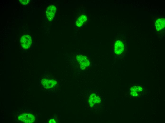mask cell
Masks as SVG:
<instances>
[{"mask_svg":"<svg viewBox=\"0 0 165 123\" xmlns=\"http://www.w3.org/2000/svg\"><path fill=\"white\" fill-rule=\"evenodd\" d=\"M21 46L24 49H27L29 48L32 43V40L30 36L28 35H24L20 39Z\"/></svg>","mask_w":165,"mask_h":123,"instance_id":"cell-3","label":"cell"},{"mask_svg":"<svg viewBox=\"0 0 165 123\" xmlns=\"http://www.w3.org/2000/svg\"><path fill=\"white\" fill-rule=\"evenodd\" d=\"M56 11V8L54 6L51 5L47 8L46 14L49 21H51L53 19Z\"/></svg>","mask_w":165,"mask_h":123,"instance_id":"cell-6","label":"cell"},{"mask_svg":"<svg viewBox=\"0 0 165 123\" xmlns=\"http://www.w3.org/2000/svg\"><path fill=\"white\" fill-rule=\"evenodd\" d=\"M18 119L20 121L27 123H32L35 119L34 116L29 113L22 114L18 116Z\"/></svg>","mask_w":165,"mask_h":123,"instance_id":"cell-1","label":"cell"},{"mask_svg":"<svg viewBox=\"0 0 165 123\" xmlns=\"http://www.w3.org/2000/svg\"><path fill=\"white\" fill-rule=\"evenodd\" d=\"M49 123H56V122L54 119H52L49 121Z\"/></svg>","mask_w":165,"mask_h":123,"instance_id":"cell-11","label":"cell"},{"mask_svg":"<svg viewBox=\"0 0 165 123\" xmlns=\"http://www.w3.org/2000/svg\"><path fill=\"white\" fill-rule=\"evenodd\" d=\"M41 82L43 87L47 89L52 88L57 83V82L55 80L45 79H43Z\"/></svg>","mask_w":165,"mask_h":123,"instance_id":"cell-4","label":"cell"},{"mask_svg":"<svg viewBox=\"0 0 165 123\" xmlns=\"http://www.w3.org/2000/svg\"><path fill=\"white\" fill-rule=\"evenodd\" d=\"M20 2L22 4L25 5L28 4L30 2L29 0H19Z\"/></svg>","mask_w":165,"mask_h":123,"instance_id":"cell-10","label":"cell"},{"mask_svg":"<svg viewBox=\"0 0 165 123\" xmlns=\"http://www.w3.org/2000/svg\"><path fill=\"white\" fill-rule=\"evenodd\" d=\"M87 20V18L85 15H83L80 16L76 21V25L78 27H81Z\"/></svg>","mask_w":165,"mask_h":123,"instance_id":"cell-9","label":"cell"},{"mask_svg":"<svg viewBox=\"0 0 165 123\" xmlns=\"http://www.w3.org/2000/svg\"><path fill=\"white\" fill-rule=\"evenodd\" d=\"M165 20L164 18H160L157 20L155 23L156 29L160 31L165 26Z\"/></svg>","mask_w":165,"mask_h":123,"instance_id":"cell-8","label":"cell"},{"mask_svg":"<svg viewBox=\"0 0 165 123\" xmlns=\"http://www.w3.org/2000/svg\"><path fill=\"white\" fill-rule=\"evenodd\" d=\"M124 49V45L122 41L118 40L115 42L114 48V52L115 54L117 55L120 54L123 52Z\"/></svg>","mask_w":165,"mask_h":123,"instance_id":"cell-5","label":"cell"},{"mask_svg":"<svg viewBox=\"0 0 165 123\" xmlns=\"http://www.w3.org/2000/svg\"><path fill=\"white\" fill-rule=\"evenodd\" d=\"M88 102L90 106L92 107L95 104L101 102V99L99 96L95 93L91 94L89 98Z\"/></svg>","mask_w":165,"mask_h":123,"instance_id":"cell-7","label":"cell"},{"mask_svg":"<svg viewBox=\"0 0 165 123\" xmlns=\"http://www.w3.org/2000/svg\"><path fill=\"white\" fill-rule=\"evenodd\" d=\"M77 60L79 63L80 68L83 70L89 66L90 62L87 57L82 55H78L76 57Z\"/></svg>","mask_w":165,"mask_h":123,"instance_id":"cell-2","label":"cell"}]
</instances>
